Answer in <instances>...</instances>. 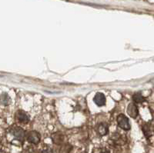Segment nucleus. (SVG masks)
<instances>
[{
    "label": "nucleus",
    "mask_w": 154,
    "mask_h": 153,
    "mask_svg": "<svg viewBox=\"0 0 154 153\" xmlns=\"http://www.w3.org/2000/svg\"><path fill=\"white\" fill-rule=\"evenodd\" d=\"M116 122H117L118 126L120 129H123L125 131H129L131 128L130 124V121L128 119L127 117L123 114H119L116 118Z\"/></svg>",
    "instance_id": "f257e3e1"
},
{
    "label": "nucleus",
    "mask_w": 154,
    "mask_h": 153,
    "mask_svg": "<svg viewBox=\"0 0 154 153\" xmlns=\"http://www.w3.org/2000/svg\"><path fill=\"white\" fill-rule=\"evenodd\" d=\"M10 132L12 136L20 142H23L26 137V132L19 126H15V127L12 128Z\"/></svg>",
    "instance_id": "f03ea898"
},
{
    "label": "nucleus",
    "mask_w": 154,
    "mask_h": 153,
    "mask_svg": "<svg viewBox=\"0 0 154 153\" xmlns=\"http://www.w3.org/2000/svg\"><path fill=\"white\" fill-rule=\"evenodd\" d=\"M26 137L27 141L32 144L36 145L40 142V134L36 131H29L26 133Z\"/></svg>",
    "instance_id": "7ed1b4c3"
},
{
    "label": "nucleus",
    "mask_w": 154,
    "mask_h": 153,
    "mask_svg": "<svg viewBox=\"0 0 154 153\" xmlns=\"http://www.w3.org/2000/svg\"><path fill=\"white\" fill-rule=\"evenodd\" d=\"M16 120L22 124H27L29 122V116L26 112L19 110L16 113Z\"/></svg>",
    "instance_id": "20e7f679"
},
{
    "label": "nucleus",
    "mask_w": 154,
    "mask_h": 153,
    "mask_svg": "<svg viewBox=\"0 0 154 153\" xmlns=\"http://www.w3.org/2000/svg\"><path fill=\"white\" fill-rule=\"evenodd\" d=\"M142 130L146 139H149L154 133V126L149 123H145L142 126Z\"/></svg>",
    "instance_id": "39448f33"
},
{
    "label": "nucleus",
    "mask_w": 154,
    "mask_h": 153,
    "mask_svg": "<svg viewBox=\"0 0 154 153\" xmlns=\"http://www.w3.org/2000/svg\"><path fill=\"white\" fill-rule=\"evenodd\" d=\"M127 113H128V115H130L131 118H137V117L138 116V114H139L138 108H137V105L133 103H130L127 107Z\"/></svg>",
    "instance_id": "423d86ee"
},
{
    "label": "nucleus",
    "mask_w": 154,
    "mask_h": 153,
    "mask_svg": "<svg viewBox=\"0 0 154 153\" xmlns=\"http://www.w3.org/2000/svg\"><path fill=\"white\" fill-rule=\"evenodd\" d=\"M93 100H94V103H96V105H97L98 106H105L106 102L105 95L103 93H101V92H97L95 95Z\"/></svg>",
    "instance_id": "0eeeda50"
},
{
    "label": "nucleus",
    "mask_w": 154,
    "mask_h": 153,
    "mask_svg": "<svg viewBox=\"0 0 154 153\" xmlns=\"http://www.w3.org/2000/svg\"><path fill=\"white\" fill-rule=\"evenodd\" d=\"M52 140H53V143H55L56 145H62L65 141V136H63L61 132H56L52 136Z\"/></svg>",
    "instance_id": "6e6552de"
},
{
    "label": "nucleus",
    "mask_w": 154,
    "mask_h": 153,
    "mask_svg": "<svg viewBox=\"0 0 154 153\" xmlns=\"http://www.w3.org/2000/svg\"><path fill=\"white\" fill-rule=\"evenodd\" d=\"M96 132L100 136H104L108 134L109 132V127L108 125L106 123H100L98 124L96 127Z\"/></svg>",
    "instance_id": "1a4fd4ad"
},
{
    "label": "nucleus",
    "mask_w": 154,
    "mask_h": 153,
    "mask_svg": "<svg viewBox=\"0 0 154 153\" xmlns=\"http://www.w3.org/2000/svg\"><path fill=\"white\" fill-rule=\"evenodd\" d=\"M133 100L135 103H142L145 101V98L140 92H137L133 96Z\"/></svg>",
    "instance_id": "9d476101"
},
{
    "label": "nucleus",
    "mask_w": 154,
    "mask_h": 153,
    "mask_svg": "<svg viewBox=\"0 0 154 153\" xmlns=\"http://www.w3.org/2000/svg\"><path fill=\"white\" fill-rule=\"evenodd\" d=\"M112 140L113 141V142L116 145H122V142H123V136L118 134V133H116L112 136Z\"/></svg>",
    "instance_id": "9b49d317"
},
{
    "label": "nucleus",
    "mask_w": 154,
    "mask_h": 153,
    "mask_svg": "<svg viewBox=\"0 0 154 153\" xmlns=\"http://www.w3.org/2000/svg\"><path fill=\"white\" fill-rule=\"evenodd\" d=\"M9 101H10V99H9V96L6 93H2L0 96V103H2V105L7 106L9 103Z\"/></svg>",
    "instance_id": "f8f14e48"
},
{
    "label": "nucleus",
    "mask_w": 154,
    "mask_h": 153,
    "mask_svg": "<svg viewBox=\"0 0 154 153\" xmlns=\"http://www.w3.org/2000/svg\"><path fill=\"white\" fill-rule=\"evenodd\" d=\"M72 147L69 144H65L64 145L62 146L61 150H60V153H69L72 150Z\"/></svg>",
    "instance_id": "ddd939ff"
},
{
    "label": "nucleus",
    "mask_w": 154,
    "mask_h": 153,
    "mask_svg": "<svg viewBox=\"0 0 154 153\" xmlns=\"http://www.w3.org/2000/svg\"><path fill=\"white\" fill-rule=\"evenodd\" d=\"M42 153H56L54 151V150H53L52 148H46V149H44L42 151Z\"/></svg>",
    "instance_id": "4468645a"
},
{
    "label": "nucleus",
    "mask_w": 154,
    "mask_h": 153,
    "mask_svg": "<svg viewBox=\"0 0 154 153\" xmlns=\"http://www.w3.org/2000/svg\"><path fill=\"white\" fill-rule=\"evenodd\" d=\"M98 153H109V151L106 149H102L98 151Z\"/></svg>",
    "instance_id": "2eb2a0df"
}]
</instances>
